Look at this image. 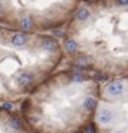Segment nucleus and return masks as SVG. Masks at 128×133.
<instances>
[{"label":"nucleus","instance_id":"f257e3e1","mask_svg":"<svg viewBox=\"0 0 128 133\" xmlns=\"http://www.w3.org/2000/svg\"><path fill=\"white\" fill-rule=\"evenodd\" d=\"M106 90H107V93L110 95L116 97V95H120L124 91V86H123V84L120 81H114V82H111V84L107 85V89Z\"/></svg>","mask_w":128,"mask_h":133},{"label":"nucleus","instance_id":"f03ea898","mask_svg":"<svg viewBox=\"0 0 128 133\" xmlns=\"http://www.w3.org/2000/svg\"><path fill=\"white\" fill-rule=\"evenodd\" d=\"M42 48L47 52H52L55 50H57V42L55 39H51V38H46L42 41Z\"/></svg>","mask_w":128,"mask_h":133},{"label":"nucleus","instance_id":"7ed1b4c3","mask_svg":"<svg viewBox=\"0 0 128 133\" xmlns=\"http://www.w3.org/2000/svg\"><path fill=\"white\" fill-rule=\"evenodd\" d=\"M98 120L99 123L102 124H108L111 120H112V114L108 111V110H102L98 115Z\"/></svg>","mask_w":128,"mask_h":133},{"label":"nucleus","instance_id":"20e7f679","mask_svg":"<svg viewBox=\"0 0 128 133\" xmlns=\"http://www.w3.org/2000/svg\"><path fill=\"white\" fill-rule=\"evenodd\" d=\"M26 41H28V38L22 33H17L12 37V44H15V46H24L26 43Z\"/></svg>","mask_w":128,"mask_h":133},{"label":"nucleus","instance_id":"39448f33","mask_svg":"<svg viewBox=\"0 0 128 133\" xmlns=\"http://www.w3.org/2000/svg\"><path fill=\"white\" fill-rule=\"evenodd\" d=\"M31 81H33V76H31L30 73H26V72L21 73V75L17 77V82H18V85H22V86L30 84Z\"/></svg>","mask_w":128,"mask_h":133},{"label":"nucleus","instance_id":"423d86ee","mask_svg":"<svg viewBox=\"0 0 128 133\" xmlns=\"http://www.w3.org/2000/svg\"><path fill=\"white\" fill-rule=\"evenodd\" d=\"M64 46H66V50L69 52V54H73L77 48V43L75 42V39H67L66 43H64Z\"/></svg>","mask_w":128,"mask_h":133},{"label":"nucleus","instance_id":"0eeeda50","mask_svg":"<svg viewBox=\"0 0 128 133\" xmlns=\"http://www.w3.org/2000/svg\"><path fill=\"white\" fill-rule=\"evenodd\" d=\"M20 25H21V28H22L24 30H29V29H31V26H33V20H31L30 17H24V18H21Z\"/></svg>","mask_w":128,"mask_h":133},{"label":"nucleus","instance_id":"6e6552de","mask_svg":"<svg viewBox=\"0 0 128 133\" xmlns=\"http://www.w3.org/2000/svg\"><path fill=\"white\" fill-rule=\"evenodd\" d=\"M88 17H89V11L86 8H81L77 13V18L80 21H85V20H88Z\"/></svg>","mask_w":128,"mask_h":133},{"label":"nucleus","instance_id":"1a4fd4ad","mask_svg":"<svg viewBox=\"0 0 128 133\" xmlns=\"http://www.w3.org/2000/svg\"><path fill=\"white\" fill-rule=\"evenodd\" d=\"M84 107H85V110H93L95 107V101L93 98H90V97L86 98L84 101Z\"/></svg>","mask_w":128,"mask_h":133},{"label":"nucleus","instance_id":"9d476101","mask_svg":"<svg viewBox=\"0 0 128 133\" xmlns=\"http://www.w3.org/2000/svg\"><path fill=\"white\" fill-rule=\"evenodd\" d=\"M9 125H11V128H13V129H18V128L21 127V121H20L17 117H12V119L9 120Z\"/></svg>","mask_w":128,"mask_h":133},{"label":"nucleus","instance_id":"9b49d317","mask_svg":"<svg viewBox=\"0 0 128 133\" xmlns=\"http://www.w3.org/2000/svg\"><path fill=\"white\" fill-rule=\"evenodd\" d=\"M77 63H79L80 65H82V66H84V65H86V64H88V57H86V56H84V55H81V56H79V61H77Z\"/></svg>","mask_w":128,"mask_h":133},{"label":"nucleus","instance_id":"f8f14e48","mask_svg":"<svg viewBox=\"0 0 128 133\" xmlns=\"http://www.w3.org/2000/svg\"><path fill=\"white\" fill-rule=\"evenodd\" d=\"M94 78H95L97 81H106V80H107V77H106L105 75H102V73H95V75H94Z\"/></svg>","mask_w":128,"mask_h":133},{"label":"nucleus","instance_id":"ddd939ff","mask_svg":"<svg viewBox=\"0 0 128 133\" xmlns=\"http://www.w3.org/2000/svg\"><path fill=\"white\" fill-rule=\"evenodd\" d=\"M12 107H13V106H12V103H11V102H4V103H3V108H4V110L11 111V110H12Z\"/></svg>","mask_w":128,"mask_h":133},{"label":"nucleus","instance_id":"4468645a","mask_svg":"<svg viewBox=\"0 0 128 133\" xmlns=\"http://www.w3.org/2000/svg\"><path fill=\"white\" fill-rule=\"evenodd\" d=\"M28 107H29V102H28V101H25V102H24V104H22V107H21V108H22V111H25V110H26V108H28Z\"/></svg>","mask_w":128,"mask_h":133},{"label":"nucleus","instance_id":"2eb2a0df","mask_svg":"<svg viewBox=\"0 0 128 133\" xmlns=\"http://www.w3.org/2000/svg\"><path fill=\"white\" fill-rule=\"evenodd\" d=\"M118 3H119L120 5H127V4H128V0H118Z\"/></svg>","mask_w":128,"mask_h":133},{"label":"nucleus","instance_id":"dca6fc26","mask_svg":"<svg viewBox=\"0 0 128 133\" xmlns=\"http://www.w3.org/2000/svg\"><path fill=\"white\" fill-rule=\"evenodd\" d=\"M88 132H89V133H94V130H93V127H89V128H88Z\"/></svg>","mask_w":128,"mask_h":133},{"label":"nucleus","instance_id":"f3484780","mask_svg":"<svg viewBox=\"0 0 128 133\" xmlns=\"http://www.w3.org/2000/svg\"><path fill=\"white\" fill-rule=\"evenodd\" d=\"M3 13V7H2V3H0V15Z\"/></svg>","mask_w":128,"mask_h":133},{"label":"nucleus","instance_id":"a211bd4d","mask_svg":"<svg viewBox=\"0 0 128 133\" xmlns=\"http://www.w3.org/2000/svg\"><path fill=\"white\" fill-rule=\"evenodd\" d=\"M115 133H120V132H115Z\"/></svg>","mask_w":128,"mask_h":133}]
</instances>
